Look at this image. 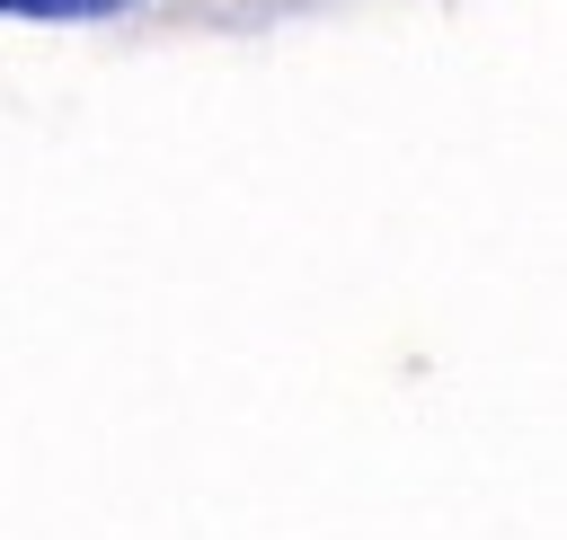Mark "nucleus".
I'll use <instances>...</instances> for the list:
<instances>
[{
	"label": "nucleus",
	"instance_id": "f257e3e1",
	"mask_svg": "<svg viewBox=\"0 0 567 540\" xmlns=\"http://www.w3.org/2000/svg\"><path fill=\"white\" fill-rule=\"evenodd\" d=\"M133 0H0V18H115Z\"/></svg>",
	"mask_w": 567,
	"mask_h": 540
}]
</instances>
